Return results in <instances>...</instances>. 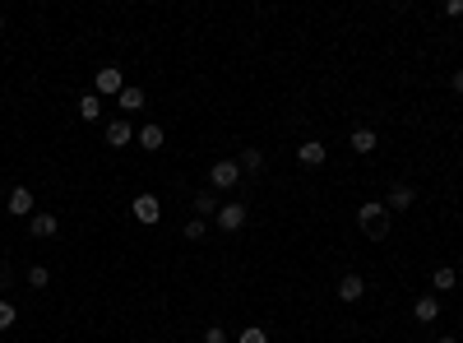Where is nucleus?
Segmentation results:
<instances>
[{"mask_svg":"<svg viewBox=\"0 0 463 343\" xmlns=\"http://www.w3.org/2000/svg\"><path fill=\"white\" fill-rule=\"evenodd\" d=\"M357 223H362V232L371 237V242L389 237V209H385V204H375V199H366L362 209H357Z\"/></svg>","mask_w":463,"mask_h":343,"instance_id":"nucleus-1","label":"nucleus"},{"mask_svg":"<svg viewBox=\"0 0 463 343\" xmlns=\"http://www.w3.org/2000/svg\"><path fill=\"white\" fill-rule=\"evenodd\" d=\"M209 181H213V190H231L236 181H241V163H236V158L213 163V167H209Z\"/></svg>","mask_w":463,"mask_h":343,"instance_id":"nucleus-2","label":"nucleus"},{"mask_svg":"<svg viewBox=\"0 0 463 343\" xmlns=\"http://www.w3.org/2000/svg\"><path fill=\"white\" fill-rule=\"evenodd\" d=\"M121 89H125V84H121V70H116V66H102L98 75H93V93H111V98H121Z\"/></svg>","mask_w":463,"mask_h":343,"instance_id":"nucleus-3","label":"nucleus"},{"mask_svg":"<svg viewBox=\"0 0 463 343\" xmlns=\"http://www.w3.org/2000/svg\"><path fill=\"white\" fill-rule=\"evenodd\" d=\"M213 223H218L222 232H236V227H246V204H236V199H231V204H222V209L213 213Z\"/></svg>","mask_w":463,"mask_h":343,"instance_id":"nucleus-4","label":"nucleus"},{"mask_svg":"<svg viewBox=\"0 0 463 343\" xmlns=\"http://www.w3.org/2000/svg\"><path fill=\"white\" fill-rule=\"evenodd\" d=\"M134 218H139V223H158V218H163L158 195H134Z\"/></svg>","mask_w":463,"mask_h":343,"instance_id":"nucleus-5","label":"nucleus"},{"mask_svg":"<svg viewBox=\"0 0 463 343\" xmlns=\"http://www.w3.org/2000/svg\"><path fill=\"white\" fill-rule=\"evenodd\" d=\"M362 292H366V278L362 274H343L338 278V297L343 301H362Z\"/></svg>","mask_w":463,"mask_h":343,"instance_id":"nucleus-6","label":"nucleus"},{"mask_svg":"<svg viewBox=\"0 0 463 343\" xmlns=\"http://www.w3.org/2000/svg\"><path fill=\"white\" fill-rule=\"evenodd\" d=\"M10 213H14V218L33 213V190H28V186H14L10 190Z\"/></svg>","mask_w":463,"mask_h":343,"instance_id":"nucleus-7","label":"nucleus"},{"mask_svg":"<svg viewBox=\"0 0 463 343\" xmlns=\"http://www.w3.org/2000/svg\"><path fill=\"white\" fill-rule=\"evenodd\" d=\"M297 163L301 167H320L324 163V144H320V139H306V144L297 149Z\"/></svg>","mask_w":463,"mask_h":343,"instance_id":"nucleus-8","label":"nucleus"},{"mask_svg":"<svg viewBox=\"0 0 463 343\" xmlns=\"http://www.w3.org/2000/svg\"><path fill=\"white\" fill-rule=\"evenodd\" d=\"M130 139H134L130 121H111V125H107V144H111V149H125Z\"/></svg>","mask_w":463,"mask_h":343,"instance_id":"nucleus-9","label":"nucleus"},{"mask_svg":"<svg viewBox=\"0 0 463 343\" xmlns=\"http://www.w3.org/2000/svg\"><path fill=\"white\" fill-rule=\"evenodd\" d=\"M348 144H353V154H375V144H380V135L375 130H353V139H348Z\"/></svg>","mask_w":463,"mask_h":343,"instance_id":"nucleus-10","label":"nucleus"},{"mask_svg":"<svg viewBox=\"0 0 463 343\" xmlns=\"http://www.w3.org/2000/svg\"><path fill=\"white\" fill-rule=\"evenodd\" d=\"M56 227H61L56 213H33V218H28V232L33 237H56Z\"/></svg>","mask_w":463,"mask_h":343,"instance_id":"nucleus-11","label":"nucleus"},{"mask_svg":"<svg viewBox=\"0 0 463 343\" xmlns=\"http://www.w3.org/2000/svg\"><path fill=\"white\" fill-rule=\"evenodd\" d=\"M218 209H222V204H218L213 190H199V195H195V218H213Z\"/></svg>","mask_w":463,"mask_h":343,"instance_id":"nucleus-12","label":"nucleus"},{"mask_svg":"<svg viewBox=\"0 0 463 343\" xmlns=\"http://www.w3.org/2000/svg\"><path fill=\"white\" fill-rule=\"evenodd\" d=\"M412 316H417L421 325H431L436 316H440V301H436V297H417V306H412Z\"/></svg>","mask_w":463,"mask_h":343,"instance_id":"nucleus-13","label":"nucleus"},{"mask_svg":"<svg viewBox=\"0 0 463 343\" xmlns=\"http://www.w3.org/2000/svg\"><path fill=\"white\" fill-rule=\"evenodd\" d=\"M412 199H417L412 186H394V190H389V209H412Z\"/></svg>","mask_w":463,"mask_h":343,"instance_id":"nucleus-14","label":"nucleus"},{"mask_svg":"<svg viewBox=\"0 0 463 343\" xmlns=\"http://www.w3.org/2000/svg\"><path fill=\"white\" fill-rule=\"evenodd\" d=\"M116 102H121V111H139V107H144V89L125 84V89H121V98H116Z\"/></svg>","mask_w":463,"mask_h":343,"instance_id":"nucleus-15","label":"nucleus"},{"mask_svg":"<svg viewBox=\"0 0 463 343\" xmlns=\"http://www.w3.org/2000/svg\"><path fill=\"white\" fill-rule=\"evenodd\" d=\"M139 144H144V149H163V144H167L163 125H144V130H139Z\"/></svg>","mask_w":463,"mask_h":343,"instance_id":"nucleus-16","label":"nucleus"},{"mask_svg":"<svg viewBox=\"0 0 463 343\" xmlns=\"http://www.w3.org/2000/svg\"><path fill=\"white\" fill-rule=\"evenodd\" d=\"M79 111H84V121H98V116H102L98 93H84V98H79Z\"/></svg>","mask_w":463,"mask_h":343,"instance_id":"nucleus-17","label":"nucleus"},{"mask_svg":"<svg viewBox=\"0 0 463 343\" xmlns=\"http://www.w3.org/2000/svg\"><path fill=\"white\" fill-rule=\"evenodd\" d=\"M236 163H241V172H260V167H265V154H260V149H241Z\"/></svg>","mask_w":463,"mask_h":343,"instance_id":"nucleus-18","label":"nucleus"},{"mask_svg":"<svg viewBox=\"0 0 463 343\" xmlns=\"http://www.w3.org/2000/svg\"><path fill=\"white\" fill-rule=\"evenodd\" d=\"M431 283H436V288H440V292H450L454 283H459V274H454V265H440V269H436V278H431Z\"/></svg>","mask_w":463,"mask_h":343,"instance_id":"nucleus-19","label":"nucleus"},{"mask_svg":"<svg viewBox=\"0 0 463 343\" xmlns=\"http://www.w3.org/2000/svg\"><path fill=\"white\" fill-rule=\"evenodd\" d=\"M181 232H186V242H199V237L209 232V223H204V218H190L186 227H181Z\"/></svg>","mask_w":463,"mask_h":343,"instance_id":"nucleus-20","label":"nucleus"},{"mask_svg":"<svg viewBox=\"0 0 463 343\" xmlns=\"http://www.w3.org/2000/svg\"><path fill=\"white\" fill-rule=\"evenodd\" d=\"M14 320H19V311H14V301H5V297H0V330H10Z\"/></svg>","mask_w":463,"mask_h":343,"instance_id":"nucleus-21","label":"nucleus"},{"mask_svg":"<svg viewBox=\"0 0 463 343\" xmlns=\"http://www.w3.org/2000/svg\"><path fill=\"white\" fill-rule=\"evenodd\" d=\"M236 343H269V334L260 330V325H250V330H241V339Z\"/></svg>","mask_w":463,"mask_h":343,"instance_id":"nucleus-22","label":"nucleus"},{"mask_svg":"<svg viewBox=\"0 0 463 343\" xmlns=\"http://www.w3.org/2000/svg\"><path fill=\"white\" fill-rule=\"evenodd\" d=\"M46 278H51V274H46V265H33V269H28V283H33V288H46Z\"/></svg>","mask_w":463,"mask_h":343,"instance_id":"nucleus-23","label":"nucleus"},{"mask_svg":"<svg viewBox=\"0 0 463 343\" xmlns=\"http://www.w3.org/2000/svg\"><path fill=\"white\" fill-rule=\"evenodd\" d=\"M204 343H227V330H218V325H209V330H204Z\"/></svg>","mask_w":463,"mask_h":343,"instance_id":"nucleus-24","label":"nucleus"},{"mask_svg":"<svg viewBox=\"0 0 463 343\" xmlns=\"http://www.w3.org/2000/svg\"><path fill=\"white\" fill-rule=\"evenodd\" d=\"M445 14H450V19H459V14H463V0H445Z\"/></svg>","mask_w":463,"mask_h":343,"instance_id":"nucleus-25","label":"nucleus"},{"mask_svg":"<svg viewBox=\"0 0 463 343\" xmlns=\"http://www.w3.org/2000/svg\"><path fill=\"white\" fill-rule=\"evenodd\" d=\"M454 93H463V70H459V75H454Z\"/></svg>","mask_w":463,"mask_h":343,"instance_id":"nucleus-26","label":"nucleus"},{"mask_svg":"<svg viewBox=\"0 0 463 343\" xmlns=\"http://www.w3.org/2000/svg\"><path fill=\"white\" fill-rule=\"evenodd\" d=\"M436 343H459V339H454V334H440V339H436Z\"/></svg>","mask_w":463,"mask_h":343,"instance_id":"nucleus-27","label":"nucleus"},{"mask_svg":"<svg viewBox=\"0 0 463 343\" xmlns=\"http://www.w3.org/2000/svg\"><path fill=\"white\" fill-rule=\"evenodd\" d=\"M0 28H5V19H0Z\"/></svg>","mask_w":463,"mask_h":343,"instance_id":"nucleus-28","label":"nucleus"}]
</instances>
